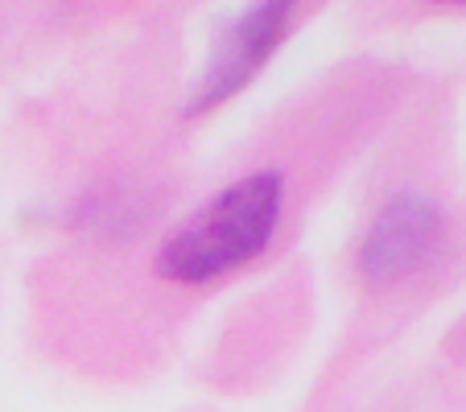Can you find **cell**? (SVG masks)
Wrapping results in <instances>:
<instances>
[{"label": "cell", "instance_id": "6da1fadb", "mask_svg": "<svg viewBox=\"0 0 466 412\" xmlns=\"http://www.w3.org/2000/svg\"><path fill=\"white\" fill-rule=\"evenodd\" d=\"M281 202L285 177L277 169H260L236 182L198 219L166 239V247L157 252V272L182 285H203L256 260L281 223Z\"/></svg>", "mask_w": 466, "mask_h": 412}, {"label": "cell", "instance_id": "7a4b0ae2", "mask_svg": "<svg viewBox=\"0 0 466 412\" xmlns=\"http://www.w3.org/2000/svg\"><path fill=\"white\" fill-rule=\"evenodd\" d=\"M441 236H446V219L421 194H400L376 215L368 239L360 247V276L371 289H388V285L405 281L438 252Z\"/></svg>", "mask_w": 466, "mask_h": 412}, {"label": "cell", "instance_id": "3957f363", "mask_svg": "<svg viewBox=\"0 0 466 412\" xmlns=\"http://www.w3.org/2000/svg\"><path fill=\"white\" fill-rule=\"evenodd\" d=\"M293 21V5L289 0H268V5H252L236 25L223 34L219 50H215L211 66L203 71L198 87H194L190 104H186V116L211 112L223 99H231L236 91H244L248 83L256 79L264 62L273 58V50L281 45L285 29Z\"/></svg>", "mask_w": 466, "mask_h": 412}]
</instances>
